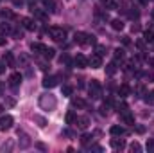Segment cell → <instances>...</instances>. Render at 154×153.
I'll use <instances>...</instances> for the list:
<instances>
[{
	"label": "cell",
	"mask_w": 154,
	"mask_h": 153,
	"mask_svg": "<svg viewBox=\"0 0 154 153\" xmlns=\"http://www.w3.org/2000/svg\"><path fill=\"white\" fill-rule=\"evenodd\" d=\"M65 119H66V124H72V122H75L77 115H75V112H72V110H70V112L66 114V117H65Z\"/></svg>",
	"instance_id": "cell-23"
},
{
	"label": "cell",
	"mask_w": 154,
	"mask_h": 153,
	"mask_svg": "<svg viewBox=\"0 0 154 153\" xmlns=\"http://www.w3.org/2000/svg\"><path fill=\"white\" fill-rule=\"evenodd\" d=\"M4 72H5V63L0 61V74H4Z\"/></svg>",
	"instance_id": "cell-46"
},
{
	"label": "cell",
	"mask_w": 154,
	"mask_h": 153,
	"mask_svg": "<svg viewBox=\"0 0 154 153\" xmlns=\"http://www.w3.org/2000/svg\"><path fill=\"white\" fill-rule=\"evenodd\" d=\"M145 43H147L145 40H136V47H138L140 50H143V49H145Z\"/></svg>",
	"instance_id": "cell-37"
},
{
	"label": "cell",
	"mask_w": 154,
	"mask_h": 153,
	"mask_svg": "<svg viewBox=\"0 0 154 153\" xmlns=\"http://www.w3.org/2000/svg\"><path fill=\"white\" fill-rule=\"evenodd\" d=\"M90 96H91V99H99L102 96V86L97 79H91V83H90Z\"/></svg>",
	"instance_id": "cell-4"
},
{
	"label": "cell",
	"mask_w": 154,
	"mask_h": 153,
	"mask_svg": "<svg viewBox=\"0 0 154 153\" xmlns=\"http://www.w3.org/2000/svg\"><path fill=\"white\" fill-rule=\"evenodd\" d=\"M152 18H154V9H152Z\"/></svg>",
	"instance_id": "cell-54"
},
{
	"label": "cell",
	"mask_w": 154,
	"mask_h": 153,
	"mask_svg": "<svg viewBox=\"0 0 154 153\" xmlns=\"http://www.w3.org/2000/svg\"><path fill=\"white\" fill-rule=\"evenodd\" d=\"M43 56H45L47 60H52V58L56 56V50H54V49H48V47H47V49H45V52H43Z\"/></svg>",
	"instance_id": "cell-24"
},
{
	"label": "cell",
	"mask_w": 154,
	"mask_h": 153,
	"mask_svg": "<svg viewBox=\"0 0 154 153\" xmlns=\"http://www.w3.org/2000/svg\"><path fill=\"white\" fill-rule=\"evenodd\" d=\"M61 92H63V96H66V97H70V96H72V92H74V88H72L70 85H63V88H61Z\"/></svg>",
	"instance_id": "cell-22"
},
{
	"label": "cell",
	"mask_w": 154,
	"mask_h": 153,
	"mask_svg": "<svg viewBox=\"0 0 154 153\" xmlns=\"http://www.w3.org/2000/svg\"><path fill=\"white\" fill-rule=\"evenodd\" d=\"M59 61H61V65H63V63H65V65H70V58H68L66 54H63V56L59 58Z\"/></svg>",
	"instance_id": "cell-38"
},
{
	"label": "cell",
	"mask_w": 154,
	"mask_h": 153,
	"mask_svg": "<svg viewBox=\"0 0 154 153\" xmlns=\"http://www.w3.org/2000/svg\"><path fill=\"white\" fill-rule=\"evenodd\" d=\"M39 106H41L43 110H54V108L57 106V99H56L52 94H45V96L39 97Z\"/></svg>",
	"instance_id": "cell-1"
},
{
	"label": "cell",
	"mask_w": 154,
	"mask_h": 153,
	"mask_svg": "<svg viewBox=\"0 0 154 153\" xmlns=\"http://www.w3.org/2000/svg\"><path fill=\"white\" fill-rule=\"evenodd\" d=\"M11 33V25L9 24H0V34H9Z\"/></svg>",
	"instance_id": "cell-26"
},
{
	"label": "cell",
	"mask_w": 154,
	"mask_h": 153,
	"mask_svg": "<svg viewBox=\"0 0 154 153\" xmlns=\"http://www.w3.org/2000/svg\"><path fill=\"white\" fill-rule=\"evenodd\" d=\"M113 58H115V61H122L124 60V50L122 49H116L115 52H113Z\"/></svg>",
	"instance_id": "cell-25"
},
{
	"label": "cell",
	"mask_w": 154,
	"mask_h": 153,
	"mask_svg": "<svg viewBox=\"0 0 154 153\" xmlns=\"http://www.w3.org/2000/svg\"><path fill=\"white\" fill-rule=\"evenodd\" d=\"M20 83H22V74H20V72H13V74L9 76V85H11L13 88H16Z\"/></svg>",
	"instance_id": "cell-10"
},
{
	"label": "cell",
	"mask_w": 154,
	"mask_h": 153,
	"mask_svg": "<svg viewBox=\"0 0 154 153\" xmlns=\"http://www.w3.org/2000/svg\"><path fill=\"white\" fill-rule=\"evenodd\" d=\"M143 40L145 41H154V31H145L143 33Z\"/></svg>",
	"instance_id": "cell-28"
},
{
	"label": "cell",
	"mask_w": 154,
	"mask_h": 153,
	"mask_svg": "<svg viewBox=\"0 0 154 153\" xmlns=\"http://www.w3.org/2000/svg\"><path fill=\"white\" fill-rule=\"evenodd\" d=\"M27 2H29L31 5H34V2H36V0H27Z\"/></svg>",
	"instance_id": "cell-52"
},
{
	"label": "cell",
	"mask_w": 154,
	"mask_h": 153,
	"mask_svg": "<svg viewBox=\"0 0 154 153\" xmlns=\"http://www.w3.org/2000/svg\"><path fill=\"white\" fill-rule=\"evenodd\" d=\"M31 49H32V52H38V54H43L47 47H45L43 43H39V41H32V43H31Z\"/></svg>",
	"instance_id": "cell-12"
},
{
	"label": "cell",
	"mask_w": 154,
	"mask_h": 153,
	"mask_svg": "<svg viewBox=\"0 0 154 153\" xmlns=\"http://www.w3.org/2000/svg\"><path fill=\"white\" fill-rule=\"evenodd\" d=\"M111 146H113L115 150H124V148H125V142H124L122 139H120V141H118V139H111Z\"/></svg>",
	"instance_id": "cell-18"
},
{
	"label": "cell",
	"mask_w": 154,
	"mask_h": 153,
	"mask_svg": "<svg viewBox=\"0 0 154 153\" xmlns=\"http://www.w3.org/2000/svg\"><path fill=\"white\" fill-rule=\"evenodd\" d=\"M136 132H138V133H143V132H145V128H143V126H138V128H136Z\"/></svg>",
	"instance_id": "cell-48"
},
{
	"label": "cell",
	"mask_w": 154,
	"mask_h": 153,
	"mask_svg": "<svg viewBox=\"0 0 154 153\" xmlns=\"http://www.w3.org/2000/svg\"><path fill=\"white\" fill-rule=\"evenodd\" d=\"M74 41H75L77 45L84 47V45L95 43V38H93V36H90V34H86V33H75V36H74Z\"/></svg>",
	"instance_id": "cell-2"
},
{
	"label": "cell",
	"mask_w": 154,
	"mask_h": 153,
	"mask_svg": "<svg viewBox=\"0 0 154 153\" xmlns=\"http://www.w3.org/2000/svg\"><path fill=\"white\" fill-rule=\"evenodd\" d=\"M129 16H131V18H134V20H136V18H138V16H140V13H138V11H134V9H133V11H131V13H129Z\"/></svg>",
	"instance_id": "cell-42"
},
{
	"label": "cell",
	"mask_w": 154,
	"mask_h": 153,
	"mask_svg": "<svg viewBox=\"0 0 154 153\" xmlns=\"http://www.w3.org/2000/svg\"><path fill=\"white\" fill-rule=\"evenodd\" d=\"M129 150H131L133 153H134V151H136V153H140V151H142V146H140L138 142H133V144L129 146Z\"/></svg>",
	"instance_id": "cell-32"
},
{
	"label": "cell",
	"mask_w": 154,
	"mask_h": 153,
	"mask_svg": "<svg viewBox=\"0 0 154 153\" xmlns=\"http://www.w3.org/2000/svg\"><path fill=\"white\" fill-rule=\"evenodd\" d=\"M90 141H91V135H88V133H84V135H82V137H81V142H82V144H84V146H86V144H88V142H90Z\"/></svg>",
	"instance_id": "cell-35"
},
{
	"label": "cell",
	"mask_w": 154,
	"mask_h": 153,
	"mask_svg": "<svg viewBox=\"0 0 154 153\" xmlns=\"http://www.w3.org/2000/svg\"><path fill=\"white\" fill-rule=\"evenodd\" d=\"M88 65H90L91 69H100V67H102V58H100L99 54H93V56H90Z\"/></svg>",
	"instance_id": "cell-6"
},
{
	"label": "cell",
	"mask_w": 154,
	"mask_h": 153,
	"mask_svg": "<svg viewBox=\"0 0 154 153\" xmlns=\"http://www.w3.org/2000/svg\"><path fill=\"white\" fill-rule=\"evenodd\" d=\"M9 150H13V141H9L7 144H4V146L0 148V151H9Z\"/></svg>",
	"instance_id": "cell-36"
},
{
	"label": "cell",
	"mask_w": 154,
	"mask_h": 153,
	"mask_svg": "<svg viewBox=\"0 0 154 153\" xmlns=\"http://www.w3.org/2000/svg\"><path fill=\"white\" fill-rule=\"evenodd\" d=\"M0 92H2V83H0Z\"/></svg>",
	"instance_id": "cell-53"
},
{
	"label": "cell",
	"mask_w": 154,
	"mask_h": 153,
	"mask_svg": "<svg viewBox=\"0 0 154 153\" xmlns=\"http://www.w3.org/2000/svg\"><path fill=\"white\" fill-rule=\"evenodd\" d=\"M34 121H38V122H39V126H45V124H47V121H45L43 117H38V115L34 117Z\"/></svg>",
	"instance_id": "cell-41"
},
{
	"label": "cell",
	"mask_w": 154,
	"mask_h": 153,
	"mask_svg": "<svg viewBox=\"0 0 154 153\" xmlns=\"http://www.w3.org/2000/svg\"><path fill=\"white\" fill-rule=\"evenodd\" d=\"M90 150H93V151H102V148H100V146H91Z\"/></svg>",
	"instance_id": "cell-47"
},
{
	"label": "cell",
	"mask_w": 154,
	"mask_h": 153,
	"mask_svg": "<svg viewBox=\"0 0 154 153\" xmlns=\"http://www.w3.org/2000/svg\"><path fill=\"white\" fill-rule=\"evenodd\" d=\"M147 151L154 153V139H149V141H147Z\"/></svg>",
	"instance_id": "cell-34"
},
{
	"label": "cell",
	"mask_w": 154,
	"mask_h": 153,
	"mask_svg": "<svg viewBox=\"0 0 154 153\" xmlns=\"http://www.w3.org/2000/svg\"><path fill=\"white\" fill-rule=\"evenodd\" d=\"M22 135V142H20V148L22 150H25V148H29V144H31V141H29V137L25 135V133H20Z\"/></svg>",
	"instance_id": "cell-20"
},
{
	"label": "cell",
	"mask_w": 154,
	"mask_h": 153,
	"mask_svg": "<svg viewBox=\"0 0 154 153\" xmlns=\"http://www.w3.org/2000/svg\"><path fill=\"white\" fill-rule=\"evenodd\" d=\"M111 27H113L115 31H122V29H124V22H122L120 18H116V20L111 22Z\"/></svg>",
	"instance_id": "cell-21"
},
{
	"label": "cell",
	"mask_w": 154,
	"mask_h": 153,
	"mask_svg": "<svg viewBox=\"0 0 154 153\" xmlns=\"http://www.w3.org/2000/svg\"><path fill=\"white\" fill-rule=\"evenodd\" d=\"M23 4V0H14V5H22Z\"/></svg>",
	"instance_id": "cell-51"
},
{
	"label": "cell",
	"mask_w": 154,
	"mask_h": 153,
	"mask_svg": "<svg viewBox=\"0 0 154 153\" xmlns=\"http://www.w3.org/2000/svg\"><path fill=\"white\" fill-rule=\"evenodd\" d=\"M75 124H77V128H79V130H86V128H88V124H90V119H88V117H77Z\"/></svg>",
	"instance_id": "cell-11"
},
{
	"label": "cell",
	"mask_w": 154,
	"mask_h": 153,
	"mask_svg": "<svg viewBox=\"0 0 154 153\" xmlns=\"http://www.w3.org/2000/svg\"><path fill=\"white\" fill-rule=\"evenodd\" d=\"M13 122H14V121H13L11 115H2V117H0V130H4V132L9 130V128L13 126Z\"/></svg>",
	"instance_id": "cell-5"
},
{
	"label": "cell",
	"mask_w": 154,
	"mask_h": 153,
	"mask_svg": "<svg viewBox=\"0 0 154 153\" xmlns=\"http://www.w3.org/2000/svg\"><path fill=\"white\" fill-rule=\"evenodd\" d=\"M122 43H124V45H129V43H131L129 36H122Z\"/></svg>",
	"instance_id": "cell-45"
},
{
	"label": "cell",
	"mask_w": 154,
	"mask_h": 153,
	"mask_svg": "<svg viewBox=\"0 0 154 153\" xmlns=\"http://www.w3.org/2000/svg\"><path fill=\"white\" fill-rule=\"evenodd\" d=\"M4 63L9 65V67H13V65H14V56H13L11 52H5V54H4Z\"/></svg>",
	"instance_id": "cell-16"
},
{
	"label": "cell",
	"mask_w": 154,
	"mask_h": 153,
	"mask_svg": "<svg viewBox=\"0 0 154 153\" xmlns=\"http://www.w3.org/2000/svg\"><path fill=\"white\" fill-rule=\"evenodd\" d=\"M100 2H102V5H104V7H109V9H115V7H116L113 0H100Z\"/></svg>",
	"instance_id": "cell-31"
},
{
	"label": "cell",
	"mask_w": 154,
	"mask_h": 153,
	"mask_svg": "<svg viewBox=\"0 0 154 153\" xmlns=\"http://www.w3.org/2000/svg\"><path fill=\"white\" fill-rule=\"evenodd\" d=\"M109 133H111L113 137H120V135H124V133H125V130H124L122 126H111Z\"/></svg>",
	"instance_id": "cell-14"
},
{
	"label": "cell",
	"mask_w": 154,
	"mask_h": 153,
	"mask_svg": "<svg viewBox=\"0 0 154 153\" xmlns=\"http://www.w3.org/2000/svg\"><path fill=\"white\" fill-rule=\"evenodd\" d=\"M43 4H45V7H47V9H50V11H54V9H56V2H54V0H43Z\"/></svg>",
	"instance_id": "cell-29"
},
{
	"label": "cell",
	"mask_w": 154,
	"mask_h": 153,
	"mask_svg": "<svg viewBox=\"0 0 154 153\" xmlns=\"http://www.w3.org/2000/svg\"><path fill=\"white\" fill-rule=\"evenodd\" d=\"M145 79H149V81H154V72H145Z\"/></svg>",
	"instance_id": "cell-43"
},
{
	"label": "cell",
	"mask_w": 154,
	"mask_h": 153,
	"mask_svg": "<svg viewBox=\"0 0 154 153\" xmlns=\"http://www.w3.org/2000/svg\"><path fill=\"white\" fill-rule=\"evenodd\" d=\"M48 34H50V38L56 40V41H63V40L66 38V31L63 27H50Z\"/></svg>",
	"instance_id": "cell-3"
},
{
	"label": "cell",
	"mask_w": 154,
	"mask_h": 153,
	"mask_svg": "<svg viewBox=\"0 0 154 153\" xmlns=\"http://www.w3.org/2000/svg\"><path fill=\"white\" fill-rule=\"evenodd\" d=\"M131 31H133V33H138V31H140V25H138V24H133V25H131Z\"/></svg>",
	"instance_id": "cell-44"
},
{
	"label": "cell",
	"mask_w": 154,
	"mask_h": 153,
	"mask_svg": "<svg viewBox=\"0 0 154 153\" xmlns=\"http://www.w3.org/2000/svg\"><path fill=\"white\" fill-rule=\"evenodd\" d=\"M74 65L79 67V69H86V67H88V60H86L82 54H77L75 58H74Z\"/></svg>",
	"instance_id": "cell-9"
},
{
	"label": "cell",
	"mask_w": 154,
	"mask_h": 153,
	"mask_svg": "<svg viewBox=\"0 0 154 153\" xmlns=\"http://www.w3.org/2000/svg\"><path fill=\"white\" fill-rule=\"evenodd\" d=\"M106 72H108L109 76H113V74L116 72V63H109V65L106 67Z\"/></svg>",
	"instance_id": "cell-27"
},
{
	"label": "cell",
	"mask_w": 154,
	"mask_h": 153,
	"mask_svg": "<svg viewBox=\"0 0 154 153\" xmlns=\"http://www.w3.org/2000/svg\"><path fill=\"white\" fill-rule=\"evenodd\" d=\"M72 106H74V108H84L86 103H84L81 97H74V99H72Z\"/></svg>",
	"instance_id": "cell-19"
},
{
	"label": "cell",
	"mask_w": 154,
	"mask_h": 153,
	"mask_svg": "<svg viewBox=\"0 0 154 153\" xmlns=\"http://www.w3.org/2000/svg\"><path fill=\"white\" fill-rule=\"evenodd\" d=\"M152 96H154V92H152Z\"/></svg>",
	"instance_id": "cell-55"
},
{
	"label": "cell",
	"mask_w": 154,
	"mask_h": 153,
	"mask_svg": "<svg viewBox=\"0 0 154 153\" xmlns=\"http://www.w3.org/2000/svg\"><path fill=\"white\" fill-rule=\"evenodd\" d=\"M147 63L149 65H154V58H147Z\"/></svg>",
	"instance_id": "cell-50"
},
{
	"label": "cell",
	"mask_w": 154,
	"mask_h": 153,
	"mask_svg": "<svg viewBox=\"0 0 154 153\" xmlns=\"http://www.w3.org/2000/svg\"><path fill=\"white\" fill-rule=\"evenodd\" d=\"M95 52H97V54L102 58V56L106 54V47H104V45H97V47H95Z\"/></svg>",
	"instance_id": "cell-30"
},
{
	"label": "cell",
	"mask_w": 154,
	"mask_h": 153,
	"mask_svg": "<svg viewBox=\"0 0 154 153\" xmlns=\"http://www.w3.org/2000/svg\"><path fill=\"white\" fill-rule=\"evenodd\" d=\"M125 112H129V106L125 105V103H122V105H118V114H125Z\"/></svg>",
	"instance_id": "cell-33"
},
{
	"label": "cell",
	"mask_w": 154,
	"mask_h": 153,
	"mask_svg": "<svg viewBox=\"0 0 154 153\" xmlns=\"http://www.w3.org/2000/svg\"><path fill=\"white\" fill-rule=\"evenodd\" d=\"M57 85H59V79L56 76H45V79H43V86L45 88H54Z\"/></svg>",
	"instance_id": "cell-7"
},
{
	"label": "cell",
	"mask_w": 154,
	"mask_h": 153,
	"mask_svg": "<svg viewBox=\"0 0 154 153\" xmlns=\"http://www.w3.org/2000/svg\"><path fill=\"white\" fill-rule=\"evenodd\" d=\"M129 94H131V86L129 85H120L118 86V96L120 97H127Z\"/></svg>",
	"instance_id": "cell-13"
},
{
	"label": "cell",
	"mask_w": 154,
	"mask_h": 153,
	"mask_svg": "<svg viewBox=\"0 0 154 153\" xmlns=\"http://www.w3.org/2000/svg\"><path fill=\"white\" fill-rule=\"evenodd\" d=\"M11 33H13V36H14L16 40L23 38V33H22V31H18V29H14V31H11Z\"/></svg>",
	"instance_id": "cell-39"
},
{
	"label": "cell",
	"mask_w": 154,
	"mask_h": 153,
	"mask_svg": "<svg viewBox=\"0 0 154 153\" xmlns=\"http://www.w3.org/2000/svg\"><path fill=\"white\" fill-rule=\"evenodd\" d=\"M2 16H4V18H13L14 15H13V13H11L9 9H5V11H2Z\"/></svg>",
	"instance_id": "cell-40"
},
{
	"label": "cell",
	"mask_w": 154,
	"mask_h": 153,
	"mask_svg": "<svg viewBox=\"0 0 154 153\" xmlns=\"http://www.w3.org/2000/svg\"><path fill=\"white\" fill-rule=\"evenodd\" d=\"M31 11H32V15H34L36 18H39V20H47V15H45L41 9H36L34 5H31Z\"/></svg>",
	"instance_id": "cell-15"
},
{
	"label": "cell",
	"mask_w": 154,
	"mask_h": 153,
	"mask_svg": "<svg viewBox=\"0 0 154 153\" xmlns=\"http://www.w3.org/2000/svg\"><path fill=\"white\" fill-rule=\"evenodd\" d=\"M122 121L125 122V124H134V117L131 112H125V114H122Z\"/></svg>",
	"instance_id": "cell-17"
},
{
	"label": "cell",
	"mask_w": 154,
	"mask_h": 153,
	"mask_svg": "<svg viewBox=\"0 0 154 153\" xmlns=\"http://www.w3.org/2000/svg\"><path fill=\"white\" fill-rule=\"evenodd\" d=\"M22 27H23V29H27V31H34V29H36V24H34V20H32V18L25 16V18H22Z\"/></svg>",
	"instance_id": "cell-8"
},
{
	"label": "cell",
	"mask_w": 154,
	"mask_h": 153,
	"mask_svg": "<svg viewBox=\"0 0 154 153\" xmlns=\"http://www.w3.org/2000/svg\"><path fill=\"white\" fill-rule=\"evenodd\" d=\"M0 45H5V38H4V34H0Z\"/></svg>",
	"instance_id": "cell-49"
}]
</instances>
